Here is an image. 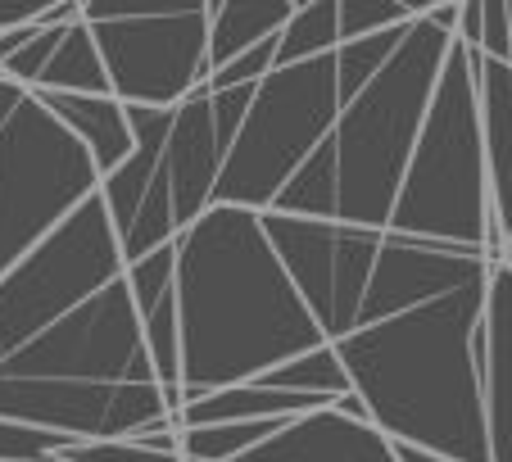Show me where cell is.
Masks as SVG:
<instances>
[{
	"mask_svg": "<svg viewBox=\"0 0 512 462\" xmlns=\"http://www.w3.org/2000/svg\"><path fill=\"white\" fill-rule=\"evenodd\" d=\"M186 404L331 345L272 250L263 213L213 204L177 236Z\"/></svg>",
	"mask_w": 512,
	"mask_h": 462,
	"instance_id": "obj_1",
	"label": "cell"
},
{
	"mask_svg": "<svg viewBox=\"0 0 512 462\" xmlns=\"http://www.w3.org/2000/svg\"><path fill=\"white\" fill-rule=\"evenodd\" d=\"M485 295L490 277L336 340L349 385L381 435L454 462H490Z\"/></svg>",
	"mask_w": 512,
	"mask_h": 462,
	"instance_id": "obj_2",
	"label": "cell"
},
{
	"mask_svg": "<svg viewBox=\"0 0 512 462\" xmlns=\"http://www.w3.org/2000/svg\"><path fill=\"white\" fill-rule=\"evenodd\" d=\"M449 50V32H440L431 19H417L377 82L340 105L331 136L268 213L390 231Z\"/></svg>",
	"mask_w": 512,
	"mask_h": 462,
	"instance_id": "obj_3",
	"label": "cell"
},
{
	"mask_svg": "<svg viewBox=\"0 0 512 462\" xmlns=\"http://www.w3.org/2000/svg\"><path fill=\"white\" fill-rule=\"evenodd\" d=\"M390 231L472 254H485L490 245V173H485L476 68L472 50L458 41L445 59L431 114L417 136Z\"/></svg>",
	"mask_w": 512,
	"mask_h": 462,
	"instance_id": "obj_4",
	"label": "cell"
},
{
	"mask_svg": "<svg viewBox=\"0 0 512 462\" xmlns=\"http://www.w3.org/2000/svg\"><path fill=\"white\" fill-rule=\"evenodd\" d=\"M105 186L87 145L32 91L0 77V277Z\"/></svg>",
	"mask_w": 512,
	"mask_h": 462,
	"instance_id": "obj_5",
	"label": "cell"
},
{
	"mask_svg": "<svg viewBox=\"0 0 512 462\" xmlns=\"http://www.w3.org/2000/svg\"><path fill=\"white\" fill-rule=\"evenodd\" d=\"M336 118H340L336 55L277 68L254 91V105L245 114V127L236 136L232 154H227L213 204L268 213L281 200V191L300 177V168L318 154V145L331 136Z\"/></svg>",
	"mask_w": 512,
	"mask_h": 462,
	"instance_id": "obj_6",
	"label": "cell"
},
{
	"mask_svg": "<svg viewBox=\"0 0 512 462\" xmlns=\"http://www.w3.org/2000/svg\"><path fill=\"white\" fill-rule=\"evenodd\" d=\"M123 272V245L105 200L96 195L55 236H46L10 277H0V363L59 318H68L73 308H82L91 295L114 286Z\"/></svg>",
	"mask_w": 512,
	"mask_h": 462,
	"instance_id": "obj_7",
	"label": "cell"
},
{
	"mask_svg": "<svg viewBox=\"0 0 512 462\" xmlns=\"http://www.w3.org/2000/svg\"><path fill=\"white\" fill-rule=\"evenodd\" d=\"M0 381H82V385H159L145 349L141 313L118 277L68 318L32 336L0 363Z\"/></svg>",
	"mask_w": 512,
	"mask_h": 462,
	"instance_id": "obj_8",
	"label": "cell"
},
{
	"mask_svg": "<svg viewBox=\"0 0 512 462\" xmlns=\"http://www.w3.org/2000/svg\"><path fill=\"white\" fill-rule=\"evenodd\" d=\"M114 100L141 109H182L213 77L209 68V0L127 23H96Z\"/></svg>",
	"mask_w": 512,
	"mask_h": 462,
	"instance_id": "obj_9",
	"label": "cell"
},
{
	"mask_svg": "<svg viewBox=\"0 0 512 462\" xmlns=\"http://www.w3.org/2000/svg\"><path fill=\"white\" fill-rule=\"evenodd\" d=\"M263 231H268L272 250H277L281 268L290 272L300 299L318 318L322 336L336 345L349 331H358L363 295H368L386 231L290 218V213H263Z\"/></svg>",
	"mask_w": 512,
	"mask_h": 462,
	"instance_id": "obj_10",
	"label": "cell"
},
{
	"mask_svg": "<svg viewBox=\"0 0 512 462\" xmlns=\"http://www.w3.org/2000/svg\"><path fill=\"white\" fill-rule=\"evenodd\" d=\"M259 87L241 91H209L200 87L182 109H177L173 136H168L164 164H159V182H164L168 200H173L177 227L191 231L204 213L213 209V195L223 182L227 154H232L236 136L245 127V114L254 105Z\"/></svg>",
	"mask_w": 512,
	"mask_h": 462,
	"instance_id": "obj_11",
	"label": "cell"
},
{
	"mask_svg": "<svg viewBox=\"0 0 512 462\" xmlns=\"http://www.w3.org/2000/svg\"><path fill=\"white\" fill-rule=\"evenodd\" d=\"M490 272H494V263L485 259V254L386 231L377 268H372V281H368V295H363L358 327H377V322L404 318L413 308H426V304H435V299L476 286V281H485Z\"/></svg>",
	"mask_w": 512,
	"mask_h": 462,
	"instance_id": "obj_12",
	"label": "cell"
},
{
	"mask_svg": "<svg viewBox=\"0 0 512 462\" xmlns=\"http://www.w3.org/2000/svg\"><path fill=\"white\" fill-rule=\"evenodd\" d=\"M241 462H399V453L395 440L381 435L372 422H354L331 404L286 422Z\"/></svg>",
	"mask_w": 512,
	"mask_h": 462,
	"instance_id": "obj_13",
	"label": "cell"
},
{
	"mask_svg": "<svg viewBox=\"0 0 512 462\" xmlns=\"http://www.w3.org/2000/svg\"><path fill=\"white\" fill-rule=\"evenodd\" d=\"M485 431L490 462H512V268L490 272L485 295Z\"/></svg>",
	"mask_w": 512,
	"mask_h": 462,
	"instance_id": "obj_14",
	"label": "cell"
},
{
	"mask_svg": "<svg viewBox=\"0 0 512 462\" xmlns=\"http://www.w3.org/2000/svg\"><path fill=\"white\" fill-rule=\"evenodd\" d=\"M68 132L87 145V154L96 159L100 177L118 173L132 159L136 136L127 123V105L114 96H55V91H32Z\"/></svg>",
	"mask_w": 512,
	"mask_h": 462,
	"instance_id": "obj_15",
	"label": "cell"
},
{
	"mask_svg": "<svg viewBox=\"0 0 512 462\" xmlns=\"http://www.w3.org/2000/svg\"><path fill=\"white\" fill-rule=\"evenodd\" d=\"M318 408H331V404L313 395H290V390L245 381V385H232V390H218V395H204L195 404H186L173 422H177V431L223 426V422H295V417L318 413Z\"/></svg>",
	"mask_w": 512,
	"mask_h": 462,
	"instance_id": "obj_16",
	"label": "cell"
},
{
	"mask_svg": "<svg viewBox=\"0 0 512 462\" xmlns=\"http://www.w3.org/2000/svg\"><path fill=\"white\" fill-rule=\"evenodd\" d=\"M300 0H209V68L223 73L232 59L277 41Z\"/></svg>",
	"mask_w": 512,
	"mask_h": 462,
	"instance_id": "obj_17",
	"label": "cell"
},
{
	"mask_svg": "<svg viewBox=\"0 0 512 462\" xmlns=\"http://www.w3.org/2000/svg\"><path fill=\"white\" fill-rule=\"evenodd\" d=\"M37 91H55V96H114V82H109V68L91 23L78 19L64 32L55 59L41 73Z\"/></svg>",
	"mask_w": 512,
	"mask_h": 462,
	"instance_id": "obj_18",
	"label": "cell"
},
{
	"mask_svg": "<svg viewBox=\"0 0 512 462\" xmlns=\"http://www.w3.org/2000/svg\"><path fill=\"white\" fill-rule=\"evenodd\" d=\"M340 50V0H300L295 19L277 37V68L313 64Z\"/></svg>",
	"mask_w": 512,
	"mask_h": 462,
	"instance_id": "obj_19",
	"label": "cell"
},
{
	"mask_svg": "<svg viewBox=\"0 0 512 462\" xmlns=\"http://www.w3.org/2000/svg\"><path fill=\"white\" fill-rule=\"evenodd\" d=\"M259 385L290 390V395H313V399H327V404H336L340 395H349V390H354V385H349L345 363H340V354H336V345L309 349V354L272 367L268 376H259Z\"/></svg>",
	"mask_w": 512,
	"mask_h": 462,
	"instance_id": "obj_20",
	"label": "cell"
},
{
	"mask_svg": "<svg viewBox=\"0 0 512 462\" xmlns=\"http://www.w3.org/2000/svg\"><path fill=\"white\" fill-rule=\"evenodd\" d=\"M413 28V23H408ZM408 28H395V32H381V37H363V41H349V46L336 50V87H340V105L368 91L372 82L381 77V68L395 59V50L404 46V32Z\"/></svg>",
	"mask_w": 512,
	"mask_h": 462,
	"instance_id": "obj_21",
	"label": "cell"
},
{
	"mask_svg": "<svg viewBox=\"0 0 512 462\" xmlns=\"http://www.w3.org/2000/svg\"><path fill=\"white\" fill-rule=\"evenodd\" d=\"M123 281H127V290H132V304L141 318L150 308H159L177 290V241L155 254H145V259H136V263H127Z\"/></svg>",
	"mask_w": 512,
	"mask_h": 462,
	"instance_id": "obj_22",
	"label": "cell"
},
{
	"mask_svg": "<svg viewBox=\"0 0 512 462\" xmlns=\"http://www.w3.org/2000/svg\"><path fill=\"white\" fill-rule=\"evenodd\" d=\"M68 444H78V440H64L55 431H37V426L5 422L0 417V462H55Z\"/></svg>",
	"mask_w": 512,
	"mask_h": 462,
	"instance_id": "obj_23",
	"label": "cell"
},
{
	"mask_svg": "<svg viewBox=\"0 0 512 462\" xmlns=\"http://www.w3.org/2000/svg\"><path fill=\"white\" fill-rule=\"evenodd\" d=\"M55 462H186L182 453L145 449L141 440H82L68 444Z\"/></svg>",
	"mask_w": 512,
	"mask_h": 462,
	"instance_id": "obj_24",
	"label": "cell"
},
{
	"mask_svg": "<svg viewBox=\"0 0 512 462\" xmlns=\"http://www.w3.org/2000/svg\"><path fill=\"white\" fill-rule=\"evenodd\" d=\"M481 55L508 64L512 59V28H508V0H485V28H481Z\"/></svg>",
	"mask_w": 512,
	"mask_h": 462,
	"instance_id": "obj_25",
	"label": "cell"
},
{
	"mask_svg": "<svg viewBox=\"0 0 512 462\" xmlns=\"http://www.w3.org/2000/svg\"><path fill=\"white\" fill-rule=\"evenodd\" d=\"M50 5L46 0H0V32H14V28H28V23H41Z\"/></svg>",
	"mask_w": 512,
	"mask_h": 462,
	"instance_id": "obj_26",
	"label": "cell"
},
{
	"mask_svg": "<svg viewBox=\"0 0 512 462\" xmlns=\"http://www.w3.org/2000/svg\"><path fill=\"white\" fill-rule=\"evenodd\" d=\"M481 28H485V0H463V14H458V46L481 50Z\"/></svg>",
	"mask_w": 512,
	"mask_h": 462,
	"instance_id": "obj_27",
	"label": "cell"
},
{
	"mask_svg": "<svg viewBox=\"0 0 512 462\" xmlns=\"http://www.w3.org/2000/svg\"><path fill=\"white\" fill-rule=\"evenodd\" d=\"M399 462H454V458H440V453H426V449H413V444H395Z\"/></svg>",
	"mask_w": 512,
	"mask_h": 462,
	"instance_id": "obj_28",
	"label": "cell"
},
{
	"mask_svg": "<svg viewBox=\"0 0 512 462\" xmlns=\"http://www.w3.org/2000/svg\"><path fill=\"white\" fill-rule=\"evenodd\" d=\"M508 28H512V0H508ZM508 64H512V59H508Z\"/></svg>",
	"mask_w": 512,
	"mask_h": 462,
	"instance_id": "obj_29",
	"label": "cell"
},
{
	"mask_svg": "<svg viewBox=\"0 0 512 462\" xmlns=\"http://www.w3.org/2000/svg\"><path fill=\"white\" fill-rule=\"evenodd\" d=\"M508 268H512V236H508Z\"/></svg>",
	"mask_w": 512,
	"mask_h": 462,
	"instance_id": "obj_30",
	"label": "cell"
}]
</instances>
